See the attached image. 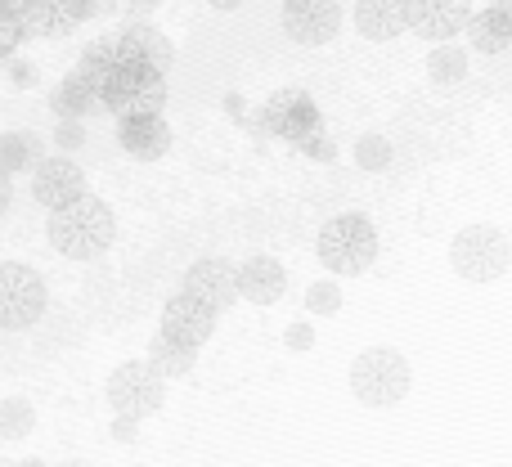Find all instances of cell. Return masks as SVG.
<instances>
[{
  "label": "cell",
  "mask_w": 512,
  "mask_h": 467,
  "mask_svg": "<svg viewBox=\"0 0 512 467\" xmlns=\"http://www.w3.org/2000/svg\"><path fill=\"white\" fill-rule=\"evenodd\" d=\"M45 234H50L54 252L68 256V261H95V256H104L108 247H113L117 221H113V207H108L104 198L86 194V198H77V203L50 212Z\"/></svg>",
  "instance_id": "1"
},
{
  "label": "cell",
  "mask_w": 512,
  "mask_h": 467,
  "mask_svg": "<svg viewBox=\"0 0 512 467\" xmlns=\"http://www.w3.org/2000/svg\"><path fill=\"white\" fill-rule=\"evenodd\" d=\"M414 391V369L400 346H364L351 360V396L369 409H391Z\"/></svg>",
  "instance_id": "2"
},
{
  "label": "cell",
  "mask_w": 512,
  "mask_h": 467,
  "mask_svg": "<svg viewBox=\"0 0 512 467\" xmlns=\"http://www.w3.org/2000/svg\"><path fill=\"white\" fill-rule=\"evenodd\" d=\"M378 247V225L360 212L333 216L315 238V256L324 261L328 274H364L378 261Z\"/></svg>",
  "instance_id": "3"
},
{
  "label": "cell",
  "mask_w": 512,
  "mask_h": 467,
  "mask_svg": "<svg viewBox=\"0 0 512 467\" xmlns=\"http://www.w3.org/2000/svg\"><path fill=\"white\" fill-rule=\"evenodd\" d=\"M450 265L468 283H495V279H504L512 265V243L499 225H468V230L454 234Z\"/></svg>",
  "instance_id": "4"
},
{
  "label": "cell",
  "mask_w": 512,
  "mask_h": 467,
  "mask_svg": "<svg viewBox=\"0 0 512 467\" xmlns=\"http://www.w3.org/2000/svg\"><path fill=\"white\" fill-rule=\"evenodd\" d=\"M162 104H167V77L144 68V63H122L99 90V108H108L117 122L140 113H162Z\"/></svg>",
  "instance_id": "5"
},
{
  "label": "cell",
  "mask_w": 512,
  "mask_h": 467,
  "mask_svg": "<svg viewBox=\"0 0 512 467\" xmlns=\"http://www.w3.org/2000/svg\"><path fill=\"white\" fill-rule=\"evenodd\" d=\"M108 405H113L117 418H131V423H140V418L158 414L162 405H167V382L158 378V373L149 369V360H126L117 364L113 373H108Z\"/></svg>",
  "instance_id": "6"
},
{
  "label": "cell",
  "mask_w": 512,
  "mask_h": 467,
  "mask_svg": "<svg viewBox=\"0 0 512 467\" xmlns=\"http://www.w3.org/2000/svg\"><path fill=\"white\" fill-rule=\"evenodd\" d=\"M50 306V288L45 279L23 261H5L0 265V328L18 333V328H32L36 319Z\"/></svg>",
  "instance_id": "7"
},
{
  "label": "cell",
  "mask_w": 512,
  "mask_h": 467,
  "mask_svg": "<svg viewBox=\"0 0 512 467\" xmlns=\"http://www.w3.org/2000/svg\"><path fill=\"white\" fill-rule=\"evenodd\" d=\"M256 122H261V135H274V140H288V144L324 131L319 108H315V99H310L306 90H274V95L261 104Z\"/></svg>",
  "instance_id": "8"
},
{
  "label": "cell",
  "mask_w": 512,
  "mask_h": 467,
  "mask_svg": "<svg viewBox=\"0 0 512 467\" xmlns=\"http://www.w3.org/2000/svg\"><path fill=\"white\" fill-rule=\"evenodd\" d=\"M400 5H405V32L436 45H450L472 23V0H400Z\"/></svg>",
  "instance_id": "9"
},
{
  "label": "cell",
  "mask_w": 512,
  "mask_h": 467,
  "mask_svg": "<svg viewBox=\"0 0 512 467\" xmlns=\"http://www.w3.org/2000/svg\"><path fill=\"white\" fill-rule=\"evenodd\" d=\"M185 297H194L198 306H207L212 315L230 310L239 301V265L225 261V256H203L185 270Z\"/></svg>",
  "instance_id": "10"
},
{
  "label": "cell",
  "mask_w": 512,
  "mask_h": 467,
  "mask_svg": "<svg viewBox=\"0 0 512 467\" xmlns=\"http://www.w3.org/2000/svg\"><path fill=\"white\" fill-rule=\"evenodd\" d=\"M283 32L297 45H328L342 32V0H283Z\"/></svg>",
  "instance_id": "11"
},
{
  "label": "cell",
  "mask_w": 512,
  "mask_h": 467,
  "mask_svg": "<svg viewBox=\"0 0 512 467\" xmlns=\"http://www.w3.org/2000/svg\"><path fill=\"white\" fill-rule=\"evenodd\" d=\"M32 198L45 207V212H59V207L86 198V171L68 158V153H54L41 167L32 171Z\"/></svg>",
  "instance_id": "12"
},
{
  "label": "cell",
  "mask_w": 512,
  "mask_h": 467,
  "mask_svg": "<svg viewBox=\"0 0 512 467\" xmlns=\"http://www.w3.org/2000/svg\"><path fill=\"white\" fill-rule=\"evenodd\" d=\"M27 36H68L95 18V0H18Z\"/></svg>",
  "instance_id": "13"
},
{
  "label": "cell",
  "mask_w": 512,
  "mask_h": 467,
  "mask_svg": "<svg viewBox=\"0 0 512 467\" xmlns=\"http://www.w3.org/2000/svg\"><path fill=\"white\" fill-rule=\"evenodd\" d=\"M167 342L176 346H189V351H198L203 342H212L216 333V315L207 306H198L194 297H185V292H176V297L162 306V328H158Z\"/></svg>",
  "instance_id": "14"
},
{
  "label": "cell",
  "mask_w": 512,
  "mask_h": 467,
  "mask_svg": "<svg viewBox=\"0 0 512 467\" xmlns=\"http://www.w3.org/2000/svg\"><path fill=\"white\" fill-rule=\"evenodd\" d=\"M117 144L140 162H158L171 149V126L162 113H140V117H122L117 122Z\"/></svg>",
  "instance_id": "15"
},
{
  "label": "cell",
  "mask_w": 512,
  "mask_h": 467,
  "mask_svg": "<svg viewBox=\"0 0 512 467\" xmlns=\"http://www.w3.org/2000/svg\"><path fill=\"white\" fill-rule=\"evenodd\" d=\"M288 292V270H283L274 256L256 252L248 261H239V297L252 306H274V301Z\"/></svg>",
  "instance_id": "16"
},
{
  "label": "cell",
  "mask_w": 512,
  "mask_h": 467,
  "mask_svg": "<svg viewBox=\"0 0 512 467\" xmlns=\"http://www.w3.org/2000/svg\"><path fill=\"white\" fill-rule=\"evenodd\" d=\"M117 41H122L126 63H144V68L162 72V77H167V68L176 63V50H171V41L153 23H140V18H135V23H126L122 32H117Z\"/></svg>",
  "instance_id": "17"
},
{
  "label": "cell",
  "mask_w": 512,
  "mask_h": 467,
  "mask_svg": "<svg viewBox=\"0 0 512 467\" xmlns=\"http://www.w3.org/2000/svg\"><path fill=\"white\" fill-rule=\"evenodd\" d=\"M468 36L477 54H504L512 45V0H490L486 9H477L468 23Z\"/></svg>",
  "instance_id": "18"
},
{
  "label": "cell",
  "mask_w": 512,
  "mask_h": 467,
  "mask_svg": "<svg viewBox=\"0 0 512 467\" xmlns=\"http://www.w3.org/2000/svg\"><path fill=\"white\" fill-rule=\"evenodd\" d=\"M355 32L364 41H391L405 32V5L400 0H355Z\"/></svg>",
  "instance_id": "19"
},
{
  "label": "cell",
  "mask_w": 512,
  "mask_h": 467,
  "mask_svg": "<svg viewBox=\"0 0 512 467\" xmlns=\"http://www.w3.org/2000/svg\"><path fill=\"white\" fill-rule=\"evenodd\" d=\"M50 108L59 122H86L90 113H99V95L90 90V81L81 77V72H68V77L50 90Z\"/></svg>",
  "instance_id": "20"
},
{
  "label": "cell",
  "mask_w": 512,
  "mask_h": 467,
  "mask_svg": "<svg viewBox=\"0 0 512 467\" xmlns=\"http://www.w3.org/2000/svg\"><path fill=\"white\" fill-rule=\"evenodd\" d=\"M45 162V140L36 131H5L0 135V171L9 180L23 176V171H36Z\"/></svg>",
  "instance_id": "21"
},
{
  "label": "cell",
  "mask_w": 512,
  "mask_h": 467,
  "mask_svg": "<svg viewBox=\"0 0 512 467\" xmlns=\"http://www.w3.org/2000/svg\"><path fill=\"white\" fill-rule=\"evenodd\" d=\"M126 63V54H122V41L117 36H99V41H90L86 50H81V63H77V72L90 81V90H104V81L113 77L117 68Z\"/></svg>",
  "instance_id": "22"
},
{
  "label": "cell",
  "mask_w": 512,
  "mask_h": 467,
  "mask_svg": "<svg viewBox=\"0 0 512 467\" xmlns=\"http://www.w3.org/2000/svg\"><path fill=\"white\" fill-rule=\"evenodd\" d=\"M194 364H198V351H189V346L167 342V337H162V333L149 342V369L158 373L162 382H171V378H185V373H194Z\"/></svg>",
  "instance_id": "23"
},
{
  "label": "cell",
  "mask_w": 512,
  "mask_h": 467,
  "mask_svg": "<svg viewBox=\"0 0 512 467\" xmlns=\"http://www.w3.org/2000/svg\"><path fill=\"white\" fill-rule=\"evenodd\" d=\"M36 427V405L27 396L0 400V441H27Z\"/></svg>",
  "instance_id": "24"
},
{
  "label": "cell",
  "mask_w": 512,
  "mask_h": 467,
  "mask_svg": "<svg viewBox=\"0 0 512 467\" xmlns=\"http://www.w3.org/2000/svg\"><path fill=\"white\" fill-rule=\"evenodd\" d=\"M427 77L436 81V86H454V81L468 77V50L463 45H436L432 59H427Z\"/></svg>",
  "instance_id": "25"
},
{
  "label": "cell",
  "mask_w": 512,
  "mask_h": 467,
  "mask_svg": "<svg viewBox=\"0 0 512 467\" xmlns=\"http://www.w3.org/2000/svg\"><path fill=\"white\" fill-rule=\"evenodd\" d=\"M355 162H360L364 171H391V162H396V149H391L387 135H364V140H355Z\"/></svg>",
  "instance_id": "26"
},
{
  "label": "cell",
  "mask_w": 512,
  "mask_h": 467,
  "mask_svg": "<svg viewBox=\"0 0 512 467\" xmlns=\"http://www.w3.org/2000/svg\"><path fill=\"white\" fill-rule=\"evenodd\" d=\"M306 310L310 315H319V319L337 315V310H342V283H333V279L310 283L306 288Z\"/></svg>",
  "instance_id": "27"
},
{
  "label": "cell",
  "mask_w": 512,
  "mask_h": 467,
  "mask_svg": "<svg viewBox=\"0 0 512 467\" xmlns=\"http://www.w3.org/2000/svg\"><path fill=\"white\" fill-rule=\"evenodd\" d=\"M23 41H27L23 18H18V14H5V9H0V63L14 59V54L23 50Z\"/></svg>",
  "instance_id": "28"
},
{
  "label": "cell",
  "mask_w": 512,
  "mask_h": 467,
  "mask_svg": "<svg viewBox=\"0 0 512 467\" xmlns=\"http://www.w3.org/2000/svg\"><path fill=\"white\" fill-rule=\"evenodd\" d=\"M50 140H54V149L59 153H77L81 144H86V122H59Z\"/></svg>",
  "instance_id": "29"
},
{
  "label": "cell",
  "mask_w": 512,
  "mask_h": 467,
  "mask_svg": "<svg viewBox=\"0 0 512 467\" xmlns=\"http://www.w3.org/2000/svg\"><path fill=\"white\" fill-rule=\"evenodd\" d=\"M292 149L306 153V158H315V162H333V158H337V144L328 140L324 131H315V135H306V140H297Z\"/></svg>",
  "instance_id": "30"
},
{
  "label": "cell",
  "mask_w": 512,
  "mask_h": 467,
  "mask_svg": "<svg viewBox=\"0 0 512 467\" xmlns=\"http://www.w3.org/2000/svg\"><path fill=\"white\" fill-rule=\"evenodd\" d=\"M283 346H288L292 355H306L310 346H315V324H306V319L288 324V328H283Z\"/></svg>",
  "instance_id": "31"
},
{
  "label": "cell",
  "mask_w": 512,
  "mask_h": 467,
  "mask_svg": "<svg viewBox=\"0 0 512 467\" xmlns=\"http://www.w3.org/2000/svg\"><path fill=\"white\" fill-rule=\"evenodd\" d=\"M5 72H9V81H14L18 90H32L36 81H41V72H36V63H32V59H23V54H14V59L5 63Z\"/></svg>",
  "instance_id": "32"
},
{
  "label": "cell",
  "mask_w": 512,
  "mask_h": 467,
  "mask_svg": "<svg viewBox=\"0 0 512 467\" xmlns=\"http://www.w3.org/2000/svg\"><path fill=\"white\" fill-rule=\"evenodd\" d=\"M135 427H140V423H131V418H113V436H117V441H126V445H131L135 436H140Z\"/></svg>",
  "instance_id": "33"
},
{
  "label": "cell",
  "mask_w": 512,
  "mask_h": 467,
  "mask_svg": "<svg viewBox=\"0 0 512 467\" xmlns=\"http://www.w3.org/2000/svg\"><path fill=\"white\" fill-rule=\"evenodd\" d=\"M9 203H14V180H9L5 171H0V216L9 212Z\"/></svg>",
  "instance_id": "34"
},
{
  "label": "cell",
  "mask_w": 512,
  "mask_h": 467,
  "mask_svg": "<svg viewBox=\"0 0 512 467\" xmlns=\"http://www.w3.org/2000/svg\"><path fill=\"white\" fill-rule=\"evenodd\" d=\"M225 113L239 117V122H248V113H243V95H225Z\"/></svg>",
  "instance_id": "35"
},
{
  "label": "cell",
  "mask_w": 512,
  "mask_h": 467,
  "mask_svg": "<svg viewBox=\"0 0 512 467\" xmlns=\"http://www.w3.org/2000/svg\"><path fill=\"white\" fill-rule=\"evenodd\" d=\"M207 5H212V9H239L243 0H207Z\"/></svg>",
  "instance_id": "36"
},
{
  "label": "cell",
  "mask_w": 512,
  "mask_h": 467,
  "mask_svg": "<svg viewBox=\"0 0 512 467\" xmlns=\"http://www.w3.org/2000/svg\"><path fill=\"white\" fill-rule=\"evenodd\" d=\"M14 467H54V463H41V459H18Z\"/></svg>",
  "instance_id": "37"
},
{
  "label": "cell",
  "mask_w": 512,
  "mask_h": 467,
  "mask_svg": "<svg viewBox=\"0 0 512 467\" xmlns=\"http://www.w3.org/2000/svg\"><path fill=\"white\" fill-rule=\"evenodd\" d=\"M0 9H5V14H18V0H0Z\"/></svg>",
  "instance_id": "38"
},
{
  "label": "cell",
  "mask_w": 512,
  "mask_h": 467,
  "mask_svg": "<svg viewBox=\"0 0 512 467\" xmlns=\"http://www.w3.org/2000/svg\"><path fill=\"white\" fill-rule=\"evenodd\" d=\"M135 5H158V0H135Z\"/></svg>",
  "instance_id": "39"
},
{
  "label": "cell",
  "mask_w": 512,
  "mask_h": 467,
  "mask_svg": "<svg viewBox=\"0 0 512 467\" xmlns=\"http://www.w3.org/2000/svg\"><path fill=\"white\" fill-rule=\"evenodd\" d=\"M0 467H14V463H9V459H0Z\"/></svg>",
  "instance_id": "40"
}]
</instances>
